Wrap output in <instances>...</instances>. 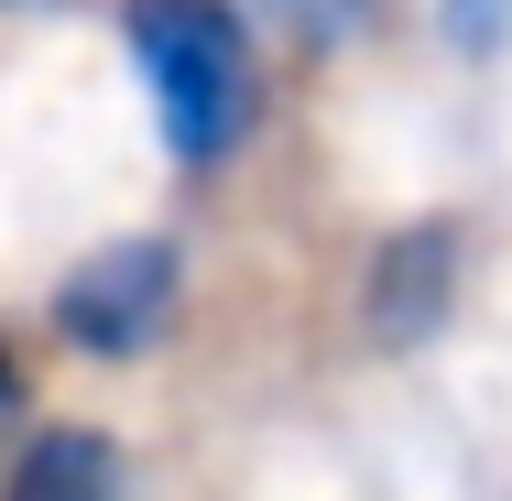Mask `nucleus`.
Listing matches in <instances>:
<instances>
[{
    "label": "nucleus",
    "mask_w": 512,
    "mask_h": 501,
    "mask_svg": "<svg viewBox=\"0 0 512 501\" xmlns=\"http://www.w3.org/2000/svg\"><path fill=\"white\" fill-rule=\"evenodd\" d=\"M131 66L175 164H229L262 120V66L229 0H131Z\"/></svg>",
    "instance_id": "f257e3e1"
},
{
    "label": "nucleus",
    "mask_w": 512,
    "mask_h": 501,
    "mask_svg": "<svg viewBox=\"0 0 512 501\" xmlns=\"http://www.w3.org/2000/svg\"><path fill=\"white\" fill-rule=\"evenodd\" d=\"M175 316H186V251L153 240V229L99 240V251L55 284V338L88 349V360H142Z\"/></svg>",
    "instance_id": "f03ea898"
},
{
    "label": "nucleus",
    "mask_w": 512,
    "mask_h": 501,
    "mask_svg": "<svg viewBox=\"0 0 512 501\" xmlns=\"http://www.w3.org/2000/svg\"><path fill=\"white\" fill-rule=\"evenodd\" d=\"M447 305H458V229H447V218H414V229H393V240L371 251V284H360L371 338L414 349V338H436V327H447Z\"/></svg>",
    "instance_id": "7ed1b4c3"
},
{
    "label": "nucleus",
    "mask_w": 512,
    "mask_h": 501,
    "mask_svg": "<svg viewBox=\"0 0 512 501\" xmlns=\"http://www.w3.org/2000/svg\"><path fill=\"white\" fill-rule=\"evenodd\" d=\"M120 491H131V469H120V447L99 425H44L11 458V491L0 501H120Z\"/></svg>",
    "instance_id": "20e7f679"
},
{
    "label": "nucleus",
    "mask_w": 512,
    "mask_h": 501,
    "mask_svg": "<svg viewBox=\"0 0 512 501\" xmlns=\"http://www.w3.org/2000/svg\"><path fill=\"white\" fill-rule=\"evenodd\" d=\"M262 11H273V33H295L306 55H338V44H349L382 0H262Z\"/></svg>",
    "instance_id": "39448f33"
},
{
    "label": "nucleus",
    "mask_w": 512,
    "mask_h": 501,
    "mask_svg": "<svg viewBox=\"0 0 512 501\" xmlns=\"http://www.w3.org/2000/svg\"><path fill=\"white\" fill-rule=\"evenodd\" d=\"M11 414H22V371H11V349H0V436H11Z\"/></svg>",
    "instance_id": "423d86ee"
}]
</instances>
